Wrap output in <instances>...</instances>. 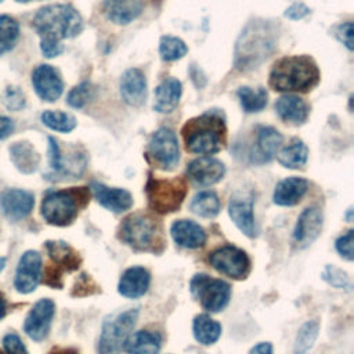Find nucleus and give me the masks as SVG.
<instances>
[{
	"label": "nucleus",
	"instance_id": "nucleus-8",
	"mask_svg": "<svg viewBox=\"0 0 354 354\" xmlns=\"http://www.w3.org/2000/svg\"><path fill=\"white\" fill-rule=\"evenodd\" d=\"M138 318V308H130L108 317L101 329L97 343V354H120L130 332Z\"/></svg>",
	"mask_w": 354,
	"mask_h": 354
},
{
	"label": "nucleus",
	"instance_id": "nucleus-35",
	"mask_svg": "<svg viewBox=\"0 0 354 354\" xmlns=\"http://www.w3.org/2000/svg\"><path fill=\"white\" fill-rule=\"evenodd\" d=\"M238 98L242 109L248 113H253V112H260L261 109L266 108L268 101V94L263 87L252 88L245 86V87H239Z\"/></svg>",
	"mask_w": 354,
	"mask_h": 354
},
{
	"label": "nucleus",
	"instance_id": "nucleus-21",
	"mask_svg": "<svg viewBox=\"0 0 354 354\" xmlns=\"http://www.w3.org/2000/svg\"><path fill=\"white\" fill-rule=\"evenodd\" d=\"M151 283V274L147 268L133 266L127 268L118 283V292L129 299H137L147 293Z\"/></svg>",
	"mask_w": 354,
	"mask_h": 354
},
{
	"label": "nucleus",
	"instance_id": "nucleus-46",
	"mask_svg": "<svg viewBox=\"0 0 354 354\" xmlns=\"http://www.w3.org/2000/svg\"><path fill=\"white\" fill-rule=\"evenodd\" d=\"M353 33H354V26L351 21L343 22L336 28V37L351 51L353 50Z\"/></svg>",
	"mask_w": 354,
	"mask_h": 354
},
{
	"label": "nucleus",
	"instance_id": "nucleus-17",
	"mask_svg": "<svg viewBox=\"0 0 354 354\" xmlns=\"http://www.w3.org/2000/svg\"><path fill=\"white\" fill-rule=\"evenodd\" d=\"M225 174V166L216 158L201 156L187 166L188 178L201 187H209L218 183Z\"/></svg>",
	"mask_w": 354,
	"mask_h": 354
},
{
	"label": "nucleus",
	"instance_id": "nucleus-4",
	"mask_svg": "<svg viewBox=\"0 0 354 354\" xmlns=\"http://www.w3.org/2000/svg\"><path fill=\"white\" fill-rule=\"evenodd\" d=\"M33 28L41 37L57 40L77 36L83 29L82 15L69 4H48L33 17Z\"/></svg>",
	"mask_w": 354,
	"mask_h": 354
},
{
	"label": "nucleus",
	"instance_id": "nucleus-32",
	"mask_svg": "<svg viewBox=\"0 0 354 354\" xmlns=\"http://www.w3.org/2000/svg\"><path fill=\"white\" fill-rule=\"evenodd\" d=\"M192 333L198 343L210 346L216 343L221 335V325L207 314H199L194 318Z\"/></svg>",
	"mask_w": 354,
	"mask_h": 354
},
{
	"label": "nucleus",
	"instance_id": "nucleus-49",
	"mask_svg": "<svg viewBox=\"0 0 354 354\" xmlns=\"http://www.w3.org/2000/svg\"><path fill=\"white\" fill-rule=\"evenodd\" d=\"M248 354H272V344L270 342H260Z\"/></svg>",
	"mask_w": 354,
	"mask_h": 354
},
{
	"label": "nucleus",
	"instance_id": "nucleus-2",
	"mask_svg": "<svg viewBox=\"0 0 354 354\" xmlns=\"http://www.w3.org/2000/svg\"><path fill=\"white\" fill-rule=\"evenodd\" d=\"M184 144L188 152L196 155H213L220 152L227 141L224 118L209 111L185 122L181 129Z\"/></svg>",
	"mask_w": 354,
	"mask_h": 354
},
{
	"label": "nucleus",
	"instance_id": "nucleus-47",
	"mask_svg": "<svg viewBox=\"0 0 354 354\" xmlns=\"http://www.w3.org/2000/svg\"><path fill=\"white\" fill-rule=\"evenodd\" d=\"M308 12H310V8L306 4H303V3H293L290 7L286 8L285 17L289 18V19L297 21V19L304 18Z\"/></svg>",
	"mask_w": 354,
	"mask_h": 354
},
{
	"label": "nucleus",
	"instance_id": "nucleus-56",
	"mask_svg": "<svg viewBox=\"0 0 354 354\" xmlns=\"http://www.w3.org/2000/svg\"><path fill=\"white\" fill-rule=\"evenodd\" d=\"M1 1H3V0H0V3H1Z\"/></svg>",
	"mask_w": 354,
	"mask_h": 354
},
{
	"label": "nucleus",
	"instance_id": "nucleus-39",
	"mask_svg": "<svg viewBox=\"0 0 354 354\" xmlns=\"http://www.w3.org/2000/svg\"><path fill=\"white\" fill-rule=\"evenodd\" d=\"M94 97V86L90 82H83L75 86L66 97V102L72 108H83Z\"/></svg>",
	"mask_w": 354,
	"mask_h": 354
},
{
	"label": "nucleus",
	"instance_id": "nucleus-13",
	"mask_svg": "<svg viewBox=\"0 0 354 354\" xmlns=\"http://www.w3.org/2000/svg\"><path fill=\"white\" fill-rule=\"evenodd\" d=\"M54 313L55 304L51 299H40L36 301L24 322V330L26 335L35 342L44 340L50 332Z\"/></svg>",
	"mask_w": 354,
	"mask_h": 354
},
{
	"label": "nucleus",
	"instance_id": "nucleus-9",
	"mask_svg": "<svg viewBox=\"0 0 354 354\" xmlns=\"http://www.w3.org/2000/svg\"><path fill=\"white\" fill-rule=\"evenodd\" d=\"M191 295L201 303V306L210 313H218L230 301L231 286L217 278L206 274H196L189 282Z\"/></svg>",
	"mask_w": 354,
	"mask_h": 354
},
{
	"label": "nucleus",
	"instance_id": "nucleus-12",
	"mask_svg": "<svg viewBox=\"0 0 354 354\" xmlns=\"http://www.w3.org/2000/svg\"><path fill=\"white\" fill-rule=\"evenodd\" d=\"M48 163L54 173L76 178L84 171L86 156L77 149H73L65 156L58 141L54 137H48Z\"/></svg>",
	"mask_w": 354,
	"mask_h": 354
},
{
	"label": "nucleus",
	"instance_id": "nucleus-1",
	"mask_svg": "<svg viewBox=\"0 0 354 354\" xmlns=\"http://www.w3.org/2000/svg\"><path fill=\"white\" fill-rule=\"evenodd\" d=\"M278 40L277 25L266 19L250 21L239 35L234 65L238 71H250L260 66L275 50Z\"/></svg>",
	"mask_w": 354,
	"mask_h": 354
},
{
	"label": "nucleus",
	"instance_id": "nucleus-11",
	"mask_svg": "<svg viewBox=\"0 0 354 354\" xmlns=\"http://www.w3.org/2000/svg\"><path fill=\"white\" fill-rule=\"evenodd\" d=\"M148 153L163 170H173L180 160L177 136L173 130L162 127L156 130L148 144Z\"/></svg>",
	"mask_w": 354,
	"mask_h": 354
},
{
	"label": "nucleus",
	"instance_id": "nucleus-25",
	"mask_svg": "<svg viewBox=\"0 0 354 354\" xmlns=\"http://www.w3.org/2000/svg\"><path fill=\"white\" fill-rule=\"evenodd\" d=\"M308 189V181L303 177H288L281 180L274 189L272 201L278 206H293L301 201Z\"/></svg>",
	"mask_w": 354,
	"mask_h": 354
},
{
	"label": "nucleus",
	"instance_id": "nucleus-31",
	"mask_svg": "<svg viewBox=\"0 0 354 354\" xmlns=\"http://www.w3.org/2000/svg\"><path fill=\"white\" fill-rule=\"evenodd\" d=\"M307 158H308V148L299 138H292L289 144H286L277 152L278 162L288 169L303 167L307 162Z\"/></svg>",
	"mask_w": 354,
	"mask_h": 354
},
{
	"label": "nucleus",
	"instance_id": "nucleus-36",
	"mask_svg": "<svg viewBox=\"0 0 354 354\" xmlns=\"http://www.w3.org/2000/svg\"><path fill=\"white\" fill-rule=\"evenodd\" d=\"M319 332V322L317 319L306 321L297 330L293 344V354H308L314 346Z\"/></svg>",
	"mask_w": 354,
	"mask_h": 354
},
{
	"label": "nucleus",
	"instance_id": "nucleus-42",
	"mask_svg": "<svg viewBox=\"0 0 354 354\" xmlns=\"http://www.w3.org/2000/svg\"><path fill=\"white\" fill-rule=\"evenodd\" d=\"M3 102H4L6 108L10 111H21L25 106L26 100H25V94L22 93V90L19 87L8 86L4 90Z\"/></svg>",
	"mask_w": 354,
	"mask_h": 354
},
{
	"label": "nucleus",
	"instance_id": "nucleus-40",
	"mask_svg": "<svg viewBox=\"0 0 354 354\" xmlns=\"http://www.w3.org/2000/svg\"><path fill=\"white\" fill-rule=\"evenodd\" d=\"M321 278L330 286L337 288V289H346V290H351V281L348 278V275L340 270L336 266H325V268L321 272Z\"/></svg>",
	"mask_w": 354,
	"mask_h": 354
},
{
	"label": "nucleus",
	"instance_id": "nucleus-50",
	"mask_svg": "<svg viewBox=\"0 0 354 354\" xmlns=\"http://www.w3.org/2000/svg\"><path fill=\"white\" fill-rule=\"evenodd\" d=\"M48 354H79V353L72 350V348H57V350H54V351H51Z\"/></svg>",
	"mask_w": 354,
	"mask_h": 354
},
{
	"label": "nucleus",
	"instance_id": "nucleus-27",
	"mask_svg": "<svg viewBox=\"0 0 354 354\" xmlns=\"http://www.w3.org/2000/svg\"><path fill=\"white\" fill-rule=\"evenodd\" d=\"M275 111L283 122L296 126L303 124L310 113L306 101L295 94H285L279 97L275 102Z\"/></svg>",
	"mask_w": 354,
	"mask_h": 354
},
{
	"label": "nucleus",
	"instance_id": "nucleus-3",
	"mask_svg": "<svg viewBox=\"0 0 354 354\" xmlns=\"http://www.w3.org/2000/svg\"><path fill=\"white\" fill-rule=\"evenodd\" d=\"M319 82V69L308 55L278 59L270 72V86L277 91L306 93Z\"/></svg>",
	"mask_w": 354,
	"mask_h": 354
},
{
	"label": "nucleus",
	"instance_id": "nucleus-30",
	"mask_svg": "<svg viewBox=\"0 0 354 354\" xmlns=\"http://www.w3.org/2000/svg\"><path fill=\"white\" fill-rule=\"evenodd\" d=\"M162 344V336L155 330H138L129 335L123 348L127 354H158Z\"/></svg>",
	"mask_w": 354,
	"mask_h": 354
},
{
	"label": "nucleus",
	"instance_id": "nucleus-18",
	"mask_svg": "<svg viewBox=\"0 0 354 354\" xmlns=\"http://www.w3.org/2000/svg\"><path fill=\"white\" fill-rule=\"evenodd\" d=\"M35 206V196L30 191L8 188L0 194V209L11 220L26 217Z\"/></svg>",
	"mask_w": 354,
	"mask_h": 354
},
{
	"label": "nucleus",
	"instance_id": "nucleus-5",
	"mask_svg": "<svg viewBox=\"0 0 354 354\" xmlns=\"http://www.w3.org/2000/svg\"><path fill=\"white\" fill-rule=\"evenodd\" d=\"M119 238L138 252L160 253L166 243L160 224L144 213H134L126 217L120 224Z\"/></svg>",
	"mask_w": 354,
	"mask_h": 354
},
{
	"label": "nucleus",
	"instance_id": "nucleus-37",
	"mask_svg": "<svg viewBox=\"0 0 354 354\" xmlns=\"http://www.w3.org/2000/svg\"><path fill=\"white\" fill-rule=\"evenodd\" d=\"M40 119L44 126H47L51 130L59 131V133H69L77 124L75 116H72L71 113H66V112H61V111H44L41 113Z\"/></svg>",
	"mask_w": 354,
	"mask_h": 354
},
{
	"label": "nucleus",
	"instance_id": "nucleus-38",
	"mask_svg": "<svg viewBox=\"0 0 354 354\" xmlns=\"http://www.w3.org/2000/svg\"><path fill=\"white\" fill-rule=\"evenodd\" d=\"M188 53L187 44L176 36H162L159 41V54L163 61H177Z\"/></svg>",
	"mask_w": 354,
	"mask_h": 354
},
{
	"label": "nucleus",
	"instance_id": "nucleus-43",
	"mask_svg": "<svg viewBox=\"0 0 354 354\" xmlns=\"http://www.w3.org/2000/svg\"><path fill=\"white\" fill-rule=\"evenodd\" d=\"M335 248L337 253L347 261H353L354 259V231L348 230L346 234L340 235L336 242Z\"/></svg>",
	"mask_w": 354,
	"mask_h": 354
},
{
	"label": "nucleus",
	"instance_id": "nucleus-16",
	"mask_svg": "<svg viewBox=\"0 0 354 354\" xmlns=\"http://www.w3.org/2000/svg\"><path fill=\"white\" fill-rule=\"evenodd\" d=\"M324 224L322 212L315 207H307L301 212L293 230V243L297 249L310 246L321 234Z\"/></svg>",
	"mask_w": 354,
	"mask_h": 354
},
{
	"label": "nucleus",
	"instance_id": "nucleus-51",
	"mask_svg": "<svg viewBox=\"0 0 354 354\" xmlns=\"http://www.w3.org/2000/svg\"><path fill=\"white\" fill-rule=\"evenodd\" d=\"M6 313H7V306H6L4 297L0 295V319L6 315Z\"/></svg>",
	"mask_w": 354,
	"mask_h": 354
},
{
	"label": "nucleus",
	"instance_id": "nucleus-28",
	"mask_svg": "<svg viewBox=\"0 0 354 354\" xmlns=\"http://www.w3.org/2000/svg\"><path fill=\"white\" fill-rule=\"evenodd\" d=\"M183 94V84L176 77H166L155 88L153 109L159 113H169L174 111Z\"/></svg>",
	"mask_w": 354,
	"mask_h": 354
},
{
	"label": "nucleus",
	"instance_id": "nucleus-23",
	"mask_svg": "<svg viewBox=\"0 0 354 354\" xmlns=\"http://www.w3.org/2000/svg\"><path fill=\"white\" fill-rule=\"evenodd\" d=\"M173 241L185 249L202 248L206 242L205 230L192 220H177L170 227Z\"/></svg>",
	"mask_w": 354,
	"mask_h": 354
},
{
	"label": "nucleus",
	"instance_id": "nucleus-10",
	"mask_svg": "<svg viewBox=\"0 0 354 354\" xmlns=\"http://www.w3.org/2000/svg\"><path fill=\"white\" fill-rule=\"evenodd\" d=\"M209 263L216 271L232 279H243L250 271V260L246 252L234 245L213 250L209 254Z\"/></svg>",
	"mask_w": 354,
	"mask_h": 354
},
{
	"label": "nucleus",
	"instance_id": "nucleus-14",
	"mask_svg": "<svg viewBox=\"0 0 354 354\" xmlns=\"http://www.w3.org/2000/svg\"><path fill=\"white\" fill-rule=\"evenodd\" d=\"M41 277V256L36 250H26L17 266L15 277H14V286L15 289L22 293L28 295L32 293Z\"/></svg>",
	"mask_w": 354,
	"mask_h": 354
},
{
	"label": "nucleus",
	"instance_id": "nucleus-45",
	"mask_svg": "<svg viewBox=\"0 0 354 354\" xmlns=\"http://www.w3.org/2000/svg\"><path fill=\"white\" fill-rule=\"evenodd\" d=\"M40 50H41L44 57L54 58V57L59 55L64 51V46H62L61 40L51 39V37H41Z\"/></svg>",
	"mask_w": 354,
	"mask_h": 354
},
{
	"label": "nucleus",
	"instance_id": "nucleus-29",
	"mask_svg": "<svg viewBox=\"0 0 354 354\" xmlns=\"http://www.w3.org/2000/svg\"><path fill=\"white\" fill-rule=\"evenodd\" d=\"M46 249L48 252L50 259L57 266V271L54 272L57 275L55 278H59V274L62 271L76 270L79 267V264H80V257L77 256V253L66 242H62V241H47L46 242Z\"/></svg>",
	"mask_w": 354,
	"mask_h": 354
},
{
	"label": "nucleus",
	"instance_id": "nucleus-52",
	"mask_svg": "<svg viewBox=\"0 0 354 354\" xmlns=\"http://www.w3.org/2000/svg\"><path fill=\"white\" fill-rule=\"evenodd\" d=\"M11 48H12L11 44H7V43H4V41L0 40V55L4 54V53H7V51H10Z\"/></svg>",
	"mask_w": 354,
	"mask_h": 354
},
{
	"label": "nucleus",
	"instance_id": "nucleus-44",
	"mask_svg": "<svg viewBox=\"0 0 354 354\" xmlns=\"http://www.w3.org/2000/svg\"><path fill=\"white\" fill-rule=\"evenodd\" d=\"M3 346L8 354H28V350L17 333H7L3 337Z\"/></svg>",
	"mask_w": 354,
	"mask_h": 354
},
{
	"label": "nucleus",
	"instance_id": "nucleus-53",
	"mask_svg": "<svg viewBox=\"0 0 354 354\" xmlns=\"http://www.w3.org/2000/svg\"><path fill=\"white\" fill-rule=\"evenodd\" d=\"M6 263H7V259L3 257V256H0V272H1L3 268L6 267Z\"/></svg>",
	"mask_w": 354,
	"mask_h": 354
},
{
	"label": "nucleus",
	"instance_id": "nucleus-19",
	"mask_svg": "<svg viewBox=\"0 0 354 354\" xmlns=\"http://www.w3.org/2000/svg\"><path fill=\"white\" fill-rule=\"evenodd\" d=\"M120 95L130 106H140L147 98V79L141 69L130 68L120 77Z\"/></svg>",
	"mask_w": 354,
	"mask_h": 354
},
{
	"label": "nucleus",
	"instance_id": "nucleus-48",
	"mask_svg": "<svg viewBox=\"0 0 354 354\" xmlns=\"http://www.w3.org/2000/svg\"><path fill=\"white\" fill-rule=\"evenodd\" d=\"M14 129H15V124H14L12 119L8 118V116H1L0 115V140L7 138L8 136H11Z\"/></svg>",
	"mask_w": 354,
	"mask_h": 354
},
{
	"label": "nucleus",
	"instance_id": "nucleus-41",
	"mask_svg": "<svg viewBox=\"0 0 354 354\" xmlns=\"http://www.w3.org/2000/svg\"><path fill=\"white\" fill-rule=\"evenodd\" d=\"M19 36V25L10 15H0V40L14 46Z\"/></svg>",
	"mask_w": 354,
	"mask_h": 354
},
{
	"label": "nucleus",
	"instance_id": "nucleus-20",
	"mask_svg": "<svg viewBox=\"0 0 354 354\" xmlns=\"http://www.w3.org/2000/svg\"><path fill=\"white\" fill-rule=\"evenodd\" d=\"M90 188L97 202L113 213L126 212L133 205V196L124 188H109L97 181H93Z\"/></svg>",
	"mask_w": 354,
	"mask_h": 354
},
{
	"label": "nucleus",
	"instance_id": "nucleus-7",
	"mask_svg": "<svg viewBox=\"0 0 354 354\" xmlns=\"http://www.w3.org/2000/svg\"><path fill=\"white\" fill-rule=\"evenodd\" d=\"M145 194L149 207L159 214H167L176 212L187 194V184L184 178H155L148 177L145 184Z\"/></svg>",
	"mask_w": 354,
	"mask_h": 354
},
{
	"label": "nucleus",
	"instance_id": "nucleus-22",
	"mask_svg": "<svg viewBox=\"0 0 354 354\" xmlns=\"http://www.w3.org/2000/svg\"><path fill=\"white\" fill-rule=\"evenodd\" d=\"M228 214L242 234L249 238H254L257 235V227L253 216V199L243 196L231 198Z\"/></svg>",
	"mask_w": 354,
	"mask_h": 354
},
{
	"label": "nucleus",
	"instance_id": "nucleus-57",
	"mask_svg": "<svg viewBox=\"0 0 354 354\" xmlns=\"http://www.w3.org/2000/svg\"><path fill=\"white\" fill-rule=\"evenodd\" d=\"M0 354H3V353H1V351H0Z\"/></svg>",
	"mask_w": 354,
	"mask_h": 354
},
{
	"label": "nucleus",
	"instance_id": "nucleus-54",
	"mask_svg": "<svg viewBox=\"0 0 354 354\" xmlns=\"http://www.w3.org/2000/svg\"><path fill=\"white\" fill-rule=\"evenodd\" d=\"M351 213H353V209L350 207V209H348V212H347V220H348V221H351V220H353V218H351Z\"/></svg>",
	"mask_w": 354,
	"mask_h": 354
},
{
	"label": "nucleus",
	"instance_id": "nucleus-15",
	"mask_svg": "<svg viewBox=\"0 0 354 354\" xmlns=\"http://www.w3.org/2000/svg\"><path fill=\"white\" fill-rule=\"evenodd\" d=\"M32 84L43 101L54 102L64 91V82L59 72L47 64L37 65L32 72Z\"/></svg>",
	"mask_w": 354,
	"mask_h": 354
},
{
	"label": "nucleus",
	"instance_id": "nucleus-34",
	"mask_svg": "<svg viewBox=\"0 0 354 354\" xmlns=\"http://www.w3.org/2000/svg\"><path fill=\"white\" fill-rule=\"evenodd\" d=\"M189 209L196 216L212 218L218 214L221 209V203L214 191H201L192 198L189 203Z\"/></svg>",
	"mask_w": 354,
	"mask_h": 354
},
{
	"label": "nucleus",
	"instance_id": "nucleus-24",
	"mask_svg": "<svg viewBox=\"0 0 354 354\" xmlns=\"http://www.w3.org/2000/svg\"><path fill=\"white\" fill-rule=\"evenodd\" d=\"M144 8L142 0H104L106 18L116 25H127L137 19Z\"/></svg>",
	"mask_w": 354,
	"mask_h": 354
},
{
	"label": "nucleus",
	"instance_id": "nucleus-33",
	"mask_svg": "<svg viewBox=\"0 0 354 354\" xmlns=\"http://www.w3.org/2000/svg\"><path fill=\"white\" fill-rule=\"evenodd\" d=\"M10 155L15 167L22 173H33L40 163L39 153L35 151L30 142L26 141L15 142L14 145H11Z\"/></svg>",
	"mask_w": 354,
	"mask_h": 354
},
{
	"label": "nucleus",
	"instance_id": "nucleus-6",
	"mask_svg": "<svg viewBox=\"0 0 354 354\" xmlns=\"http://www.w3.org/2000/svg\"><path fill=\"white\" fill-rule=\"evenodd\" d=\"M88 196L90 192L86 187L51 191L43 198L40 213L51 225H69L76 218L79 209L88 202Z\"/></svg>",
	"mask_w": 354,
	"mask_h": 354
},
{
	"label": "nucleus",
	"instance_id": "nucleus-55",
	"mask_svg": "<svg viewBox=\"0 0 354 354\" xmlns=\"http://www.w3.org/2000/svg\"><path fill=\"white\" fill-rule=\"evenodd\" d=\"M15 1H18V3H28V1H30V0H15Z\"/></svg>",
	"mask_w": 354,
	"mask_h": 354
},
{
	"label": "nucleus",
	"instance_id": "nucleus-26",
	"mask_svg": "<svg viewBox=\"0 0 354 354\" xmlns=\"http://www.w3.org/2000/svg\"><path fill=\"white\" fill-rule=\"evenodd\" d=\"M282 144V134L270 126H263L257 130L256 148L252 152V160L256 163L270 162L277 155L278 148Z\"/></svg>",
	"mask_w": 354,
	"mask_h": 354
}]
</instances>
